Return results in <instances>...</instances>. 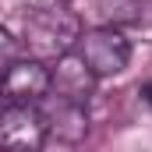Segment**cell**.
Here are the masks:
<instances>
[{"label": "cell", "instance_id": "1", "mask_svg": "<svg viewBox=\"0 0 152 152\" xmlns=\"http://www.w3.org/2000/svg\"><path fill=\"white\" fill-rule=\"evenodd\" d=\"M81 21L67 4H50L21 18V39L39 60H57L78 46Z\"/></svg>", "mask_w": 152, "mask_h": 152}, {"label": "cell", "instance_id": "2", "mask_svg": "<svg viewBox=\"0 0 152 152\" xmlns=\"http://www.w3.org/2000/svg\"><path fill=\"white\" fill-rule=\"evenodd\" d=\"M78 57L92 67L96 78H113L131 64V42L117 25H103L78 36Z\"/></svg>", "mask_w": 152, "mask_h": 152}, {"label": "cell", "instance_id": "3", "mask_svg": "<svg viewBox=\"0 0 152 152\" xmlns=\"http://www.w3.org/2000/svg\"><path fill=\"white\" fill-rule=\"evenodd\" d=\"M46 142V120L36 103H11L0 110V149L32 152Z\"/></svg>", "mask_w": 152, "mask_h": 152}, {"label": "cell", "instance_id": "4", "mask_svg": "<svg viewBox=\"0 0 152 152\" xmlns=\"http://www.w3.org/2000/svg\"><path fill=\"white\" fill-rule=\"evenodd\" d=\"M0 96L7 103H39L50 96V67L28 57V60H11L0 75Z\"/></svg>", "mask_w": 152, "mask_h": 152}, {"label": "cell", "instance_id": "5", "mask_svg": "<svg viewBox=\"0 0 152 152\" xmlns=\"http://www.w3.org/2000/svg\"><path fill=\"white\" fill-rule=\"evenodd\" d=\"M96 81L99 78L92 75V67L78 57V53H64L57 57L53 71H50V92L64 96V99H78V103H88L92 92H96Z\"/></svg>", "mask_w": 152, "mask_h": 152}, {"label": "cell", "instance_id": "6", "mask_svg": "<svg viewBox=\"0 0 152 152\" xmlns=\"http://www.w3.org/2000/svg\"><path fill=\"white\" fill-rule=\"evenodd\" d=\"M42 120H46V134H57L64 142H81L88 131V103L64 99L53 92L50 103L42 106Z\"/></svg>", "mask_w": 152, "mask_h": 152}, {"label": "cell", "instance_id": "7", "mask_svg": "<svg viewBox=\"0 0 152 152\" xmlns=\"http://www.w3.org/2000/svg\"><path fill=\"white\" fill-rule=\"evenodd\" d=\"M96 4L106 25H138L149 7V0H96Z\"/></svg>", "mask_w": 152, "mask_h": 152}, {"label": "cell", "instance_id": "8", "mask_svg": "<svg viewBox=\"0 0 152 152\" xmlns=\"http://www.w3.org/2000/svg\"><path fill=\"white\" fill-rule=\"evenodd\" d=\"M50 4H67V0H0V11H7L11 18H25V14L50 7Z\"/></svg>", "mask_w": 152, "mask_h": 152}, {"label": "cell", "instance_id": "9", "mask_svg": "<svg viewBox=\"0 0 152 152\" xmlns=\"http://www.w3.org/2000/svg\"><path fill=\"white\" fill-rule=\"evenodd\" d=\"M14 60V39H11V32L0 25V75H4V67Z\"/></svg>", "mask_w": 152, "mask_h": 152}, {"label": "cell", "instance_id": "10", "mask_svg": "<svg viewBox=\"0 0 152 152\" xmlns=\"http://www.w3.org/2000/svg\"><path fill=\"white\" fill-rule=\"evenodd\" d=\"M138 99H142V103H145V106L152 110V78H149V81H142V85H138Z\"/></svg>", "mask_w": 152, "mask_h": 152}]
</instances>
